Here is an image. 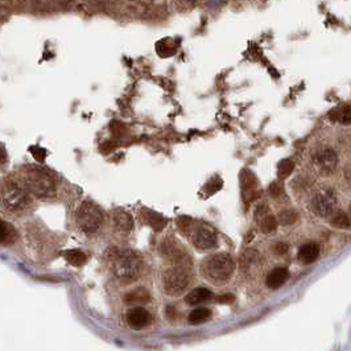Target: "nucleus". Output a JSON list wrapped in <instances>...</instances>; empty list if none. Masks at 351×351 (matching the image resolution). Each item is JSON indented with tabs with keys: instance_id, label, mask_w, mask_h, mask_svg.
Returning <instances> with one entry per match:
<instances>
[{
	"instance_id": "obj_2",
	"label": "nucleus",
	"mask_w": 351,
	"mask_h": 351,
	"mask_svg": "<svg viewBox=\"0 0 351 351\" xmlns=\"http://www.w3.org/2000/svg\"><path fill=\"white\" fill-rule=\"evenodd\" d=\"M234 260L227 254H215L207 256L201 264V272L203 277L215 285H222L227 283L234 273Z\"/></svg>"
},
{
	"instance_id": "obj_20",
	"label": "nucleus",
	"mask_w": 351,
	"mask_h": 351,
	"mask_svg": "<svg viewBox=\"0 0 351 351\" xmlns=\"http://www.w3.org/2000/svg\"><path fill=\"white\" fill-rule=\"evenodd\" d=\"M210 317H211V312L207 308H197L190 313L188 321L190 325H199V323L206 322Z\"/></svg>"
},
{
	"instance_id": "obj_27",
	"label": "nucleus",
	"mask_w": 351,
	"mask_h": 351,
	"mask_svg": "<svg viewBox=\"0 0 351 351\" xmlns=\"http://www.w3.org/2000/svg\"><path fill=\"white\" fill-rule=\"evenodd\" d=\"M54 1L53 0H33V7L36 11H50L53 9Z\"/></svg>"
},
{
	"instance_id": "obj_6",
	"label": "nucleus",
	"mask_w": 351,
	"mask_h": 351,
	"mask_svg": "<svg viewBox=\"0 0 351 351\" xmlns=\"http://www.w3.org/2000/svg\"><path fill=\"white\" fill-rule=\"evenodd\" d=\"M103 223L101 209L91 202H83L77 211V225L86 235L95 234Z\"/></svg>"
},
{
	"instance_id": "obj_3",
	"label": "nucleus",
	"mask_w": 351,
	"mask_h": 351,
	"mask_svg": "<svg viewBox=\"0 0 351 351\" xmlns=\"http://www.w3.org/2000/svg\"><path fill=\"white\" fill-rule=\"evenodd\" d=\"M111 271L119 281L129 284L139 277L142 271V263L133 251L117 250L111 256Z\"/></svg>"
},
{
	"instance_id": "obj_9",
	"label": "nucleus",
	"mask_w": 351,
	"mask_h": 351,
	"mask_svg": "<svg viewBox=\"0 0 351 351\" xmlns=\"http://www.w3.org/2000/svg\"><path fill=\"white\" fill-rule=\"evenodd\" d=\"M337 162H338V157L333 150L330 148H323V150L318 151L313 157V164H314L315 169L318 170V173L322 176H329L337 168Z\"/></svg>"
},
{
	"instance_id": "obj_21",
	"label": "nucleus",
	"mask_w": 351,
	"mask_h": 351,
	"mask_svg": "<svg viewBox=\"0 0 351 351\" xmlns=\"http://www.w3.org/2000/svg\"><path fill=\"white\" fill-rule=\"evenodd\" d=\"M331 225L337 229H343V230H347L351 227V221L349 218V215L343 211H337V213H333V217L330 219Z\"/></svg>"
},
{
	"instance_id": "obj_24",
	"label": "nucleus",
	"mask_w": 351,
	"mask_h": 351,
	"mask_svg": "<svg viewBox=\"0 0 351 351\" xmlns=\"http://www.w3.org/2000/svg\"><path fill=\"white\" fill-rule=\"evenodd\" d=\"M147 215H144V218L147 219V223L150 225L151 227H154L155 230H161L164 225H165V219L162 218L161 215L157 214V213H154V211H147Z\"/></svg>"
},
{
	"instance_id": "obj_5",
	"label": "nucleus",
	"mask_w": 351,
	"mask_h": 351,
	"mask_svg": "<svg viewBox=\"0 0 351 351\" xmlns=\"http://www.w3.org/2000/svg\"><path fill=\"white\" fill-rule=\"evenodd\" d=\"M190 281L192 274L185 267H172L162 273V288L169 296H180L184 293L189 287Z\"/></svg>"
},
{
	"instance_id": "obj_15",
	"label": "nucleus",
	"mask_w": 351,
	"mask_h": 351,
	"mask_svg": "<svg viewBox=\"0 0 351 351\" xmlns=\"http://www.w3.org/2000/svg\"><path fill=\"white\" fill-rule=\"evenodd\" d=\"M319 255V247L315 243H307L300 247L297 258L304 264H311V263L315 262Z\"/></svg>"
},
{
	"instance_id": "obj_13",
	"label": "nucleus",
	"mask_w": 351,
	"mask_h": 351,
	"mask_svg": "<svg viewBox=\"0 0 351 351\" xmlns=\"http://www.w3.org/2000/svg\"><path fill=\"white\" fill-rule=\"evenodd\" d=\"M242 178V193L243 197L246 201H251L254 199L258 194H256V188H258V181L250 170H242L240 174Z\"/></svg>"
},
{
	"instance_id": "obj_26",
	"label": "nucleus",
	"mask_w": 351,
	"mask_h": 351,
	"mask_svg": "<svg viewBox=\"0 0 351 351\" xmlns=\"http://www.w3.org/2000/svg\"><path fill=\"white\" fill-rule=\"evenodd\" d=\"M176 48H177L176 42H174L173 40H169V39L160 41L157 44V52L164 57L172 56V54L176 52Z\"/></svg>"
},
{
	"instance_id": "obj_29",
	"label": "nucleus",
	"mask_w": 351,
	"mask_h": 351,
	"mask_svg": "<svg viewBox=\"0 0 351 351\" xmlns=\"http://www.w3.org/2000/svg\"><path fill=\"white\" fill-rule=\"evenodd\" d=\"M270 193L272 197H278L280 194L283 193V185H281L280 182H273V184L270 186Z\"/></svg>"
},
{
	"instance_id": "obj_14",
	"label": "nucleus",
	"mask_w": 351,
	"mask_h": 351,
	"mask_svg": "<svg viewBox=\"0 0 351 351\" xmlns=\"http://www.w3.org/2000/svg\"><path fill=\"white\" fill-rule=\"evenodd\" d=\"M288 277H289V272H288L287 268H284V267L274 268V270L271 271L268 276H267V287L270 288V289H278L281 285H284V283L287 281Z\"/></svg>"
},
{
	"instance_id": "obj_11",
	"label": "nucleus",
	"mask_w": 351,
	"mask_h": 351,
	"mask_svg": "<svg viewBox=\"0 0 351 351\" xmlns=\"http://www.w3.org/2000/svg\"><path fill=\"white\" fill-rule=\"evenodd\" d=\"M255 219H256V222H258L259 226H260V230H262L264 234L273 233V231L276 230V227H277L276 218L272 215L270 209L264 205L259 206L258 209H256V211H255Z\"/></svg>"
},
{
	"instance_id": "obj_7",
	"label": "nucleus",
	"mask_w": 351,
	"mask_h": 351,
	"mask_svg": "<svg viewBox=\"0 0 351 351\" xmlns=\"http://www.w3.org/2000/svg\"><path fill=\"white\" fill-rule=\"evenodd\" d=\"M337 206V198H335L333 190L321 189L314 194L312 199V207L313 211L318 217H329L333 215Z\"/></svg>"
},
{
	"instance_id": "obj_18",
	"label": "nucleus",
	"mask_w": 351,
	"mask_h": 351,
	"mask_svg": "<svg viewBox=\"0 0 351 351\" xmlns=\"http://www.w3.org/2000/svg\"><path fill=\"white\" fill-rule=\"evenodd\" d=\"M181 244H178L174 240H165L161 244V254L165 258L170 259L172 262H180L181 259Z\"/></svg>"
},
{
	"instance_id": "obj_32",
	"label": "nucleus",
	"mask_w": 351,
	"mask_h": 351,
	"mask_svg": "<svg viewBox=\"0 0 351 351\" xmlns=\"http://www.w3.org/2000/svg\"><path fill=\"white\" fill-rule=\"evenodd\" d=\"M184 1H192V3H194L195 0H184Z\"/></svg>"
},
{
	"instance_id": "obj_12",
	"label": "nucleus",
	"mask_w": 351,
	"mask_h": 351,
	"mask_svg": "<svg viewBox=\"0 0 351 351\" xmlns=\"http://www.w3.org/2000/svg\"><path fill=\"white\" fill-rule=\"evenodd\" d=\"M113 226L115 231L120 234H128L133 227V219L129 213L124 210L117 209L113 214Z\"/></svg>"
},
{
	"instance_id": "obj_17",
	"label": "nucleus",
	"mask_w": 351,
	"mask_h": 351,
	"mask_svg": "<svg viewBox=\"0 0 351 351\" xmlns=\"http://www.w3.org/2000/svg\"><path fill=\"white\" fill-rule=\"evenodd\" d=\"M329 117L333 121L341 124H351V105H342L335 107L329 113Z\"/></svg>"
},
{
	"instance_id": "obj_22",
	"label": "nucleus",
	"mask_w": 351,
	"mask_h": 351,
	"mask_svg": "<svg viewBox=\"0 0 351 351\" xmlns=\"http://www.w3.org/2000/svg\"><path fill=\"white\" fill-rule=\"evenodd\" d=\"M64 256L65 259H66V260L74 267L83 266V264L86 263V260H87V259H86V255L78 250L66 251V252H64Z\"/></svg>"
},
{
	"instance_id": "obj_25",
	"label": "nucleus",
	"mask_w": 351,
	"mask_h": 351,
	"mask_svg": "<svg viewBox=\"0 0 351 351\" xmlns=\"http://www.w3.org/2000/svg\"><path fill=\"white\" fill-rule=\"evenodd\" d=\"M293 169H295V164H293L292 160H289V158L281 160L277 165V176L281 178V180H284V178H287L288 176H291Z\"/></svg>"
},
{
	"instance_id": "obj_1",
	"label": "nucleus",
	"mask_w": 351,
	"mask_h": 351,
	"mask_svg": "<svg viewBox=\"0 0 351 351\" xmlns=\"http://www.w3.org/2000/svg\"><path fill=\"white\" fill-rule=\"evenodd\" d=\"M19 178L21 185L37 197L50 198L56 193V184L53 177L39 166H24L19 173Z\"/></svg>"
},
{
	"instance_id": "obj_30",
	"label": "nucleus",
	"mask_w": 351,
	"mask_h": 351,
	"mask_svg": "<svg viewBox=\"0 0 351 351\" xmlns=\"http://www.w3.org/2000/svg\"><path fill=\"white\" fill-rule=\"evenodd\" d=\"M273 251H274V254H277V255L287 254L288 246H287V244H285V243H277V244L274 246Z\"/></svg>"
},
{
	"instance_id": "obj_23",
	"label": "nucleus",
	"mask_w": 351,
	"mask_h": 351,
	"mask_svg": "<svg viewBox=\"0 0 351 351\" xmlns=\"http://www.w3.org/2000/svg\"><path fill=\"white\" fill-rule=\"evenodd\" d=\"M17 234L15 229L12 227V225H9L5 221H3V226H1V244L7 246L13 243V240L16 239Z\"/></svg>"
},
{
	"instance_id": "obj_28",
	"label": "nucleus",
	"mask_w": 351,
	"mask_h": 351,
	"mask_svg": "<svg viewBox=\"0 0 351 351\" xmlns=\"http://www.w3.org/2000/svg\"><path fill=\"white\" fill-rule=\"evenodd\" d=\"M296 214L293 213V211H283L281 214H280V221H281V223L283 225H292V223L296 221Z\"/></svg>"
},
{
	"instance_id": "obj_10",
	"label": "nucleus",
	"mask_w": 351,
	"mask_h": 351,
	"mask_svg": "<svg viewBox=\"0 0 351 351\" xmlns=\"http://www.w3.org/2000/svg\"><path fill=\"white\" fill-rule=\"evenodd\" d=\"M125 321L131 329L133 330H142L144 327H147L152 321L151 313L144 308H132L129 309L127 315H125Z\"/></svg>"
},
{
	"instance_id": "obj_19",
	"label": "nucleus",
	"mask_w": 351,
	"mask_h": 351,
	"mask_svg": "<svg viewBox=\"0 0 351 351\" xmlns=\"http://www.w3.org/2000/svg\"><path fill=\"white\" fill-rule=\"evenodd\" d=\"M124 301L128 304L147 303V301H150V293L144 288H136L124 296Z\"/></svg>"
},
{
	"instance_id": "obj_8",
	"label": "nucleus",
	"mask_w": 351,
	"mask_h": 351,
	"mask_svg": "<svg viewBox=\"0 0 351 351\" xmlns=\"http://www.w3.org/2000/svg\"><path fill=\"white\" fill-rule=\"evenodd\" d=\"M192 242L197 250L210 251L218 246V236L207 225H198L192 234Z\"/></svg>"
},
{
	"instance_id": "obj_31",
	"label": "nucleus",
	"mask_w": 351,
	"mask_h": 351,
	"mask_svg": "<svg viewBox=\"0 0 351 351\" xmlns=\"http://www.w3.org/2000/svg\"><path fill=\"white\" fill-rule=\"evenodd\" d=\"M218 301L222 304H231L234 301V296L233 295H223L218 297Z\"/></svg>"
},
{
	"instance_id": "obj_16",
	"label": "nucleus",
	"mask_w": 351,
	"mask_h": 351,
	"mask_svg": "<svg viewBox=\"0 0 351 351\" xmlns=\"http://www.w3.org/2000/svg\"><path fill=\"white\" fill-rule=\"evenodd\" d=\"M211 297H213V293L209 289H206L203 287H198L190 292L189 295H186L185 303L188 305H198V304L209 301Z\"/></svg>"
},
{
	"instance_id": "obj_4",
	"label": "nucleus",
	"mask_w": 351,
	"mask_h": 351,
	"mask_svg": "<svg viewBox=\"0 0 351 351\" xmlns=\"http://www.w3.org/2000/svg\"><path fill=\"white\" fill-rule=\"evenodd\" d=\"M28 193V190L25 189L21 184L19 185L15 181L5 180L3 184V189H1V202H3L4 209L8 213L16 215L25 213L32 203Z\"/></svg>"
}]
</instances>
